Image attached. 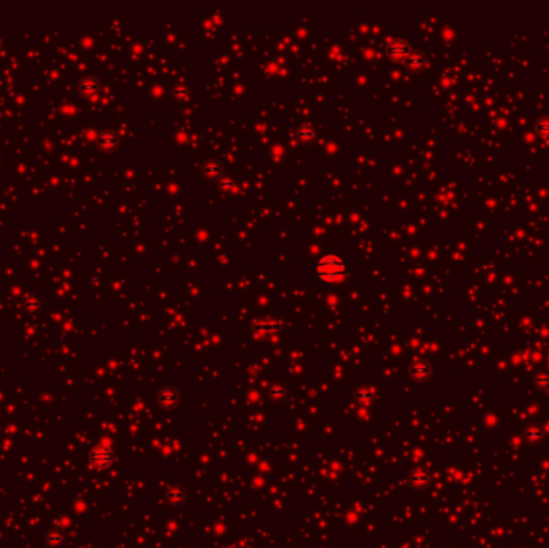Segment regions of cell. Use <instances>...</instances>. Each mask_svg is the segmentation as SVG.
<instances>
[{
  "label": "cell",
  "mask_w": 549,
  "mask_h": 548,
  "mask_svg": "<svg viewBox=\"0 0 549 548\" xmlns=\"http://www.w3.org/2000/svg\"><path fill=\"white\" fill-rule=\"evenodd\" d=\"M318 275L325 280V282H336L344 275L346 265L339 256H325L318 262Z\"/></svg>",
  "instance_id": "obj_1"
}]
</instances>
